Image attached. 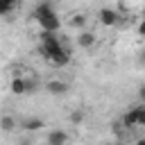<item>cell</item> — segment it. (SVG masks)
Returning <instances> with one entry per match:
<instances>
[{"label": "cell", "mask_w": 145, "mask_h": 145, "mask_svg": "<svg viewBox=\"0 0 145 145\" xmlns=\"http://www.w3.org/2000/svg\"><path fill=\"white\" fill-rule=\"evenodd\" d=\"M41 54L54 68H63L70 63V52L63 48V43L52 32H41Z\"/></svg>", "instance_id": "1"}, {"label": "cell", "mask_w": 145, "mask_h": 145, "mask_svg": "<svg viewBox=\"0 0 145 145\" xmlns=\"http://www.w3.org/2000/svg\"><path fill=\"white\" fill-rule=\"evenodd\" d=\"M34 18H36V23L41 25V32H52V34H57L59 27H61L59 14L54 11V7H52L50 2H41V5L34 9Z\"/></svg>", "instance_id": "2"}, {"label": "cell", "mask_w": 145, "mask_h": 145, "mask_svg": "<svg viewBox=\"0 0 145 145\" xmlns=\"http://www.w3.org/2000/svg\"><path fill=\"white\" fill-rule=\"evenodd\" d=\"M122 125H125L127 129H131V127H143V125H145V104H138V106L129 109V111L122 116Z\"/></svg>", "instance_id": "3"}, {"label": "cell", "mask_w": 145, "mask_h": 145, "mask_svg": "<svg viewBox=\"0 0 145 145\" xmlns=\"http://www.w3.org/2000/svg\"><path fill=\"white\" fill-rule=\"evenodd\" d=\"M97 20H100V25H104V27H116V25L120 23V14H118L116 9L102 7V9L97 11Z\"/></svg>", "instance_id": "4"}, {"label": "cell", "mask_w": 145, "mask_h": 145, "mask_svg": "<svg viewBox=\"0 0 145 145\" xmlns=\"http://www.w3.org/2000/svg\"><path fill=\"white\" fill-rule=\"evenodd\" d=\"M18 127H20L23 131H29V134H34V131H39V129H43V127H45V122H43V118H36V116H29V118H25V120H20V122H18Z\"/></svg>", "instance_id": "5"}, {"label": "cell", "mask_w": 145, "mask_h": 145, "mask_svg": "<svg viewBox=\"0 0 145 145\" xmlns=\"http://www.w3.org/2000/svg\"><path fill=\"white\" fill-rule=\"evenodd\" d=\"M68 131H63V129H52L50 134H48V138H45V145H66L68 143Z\"/></svg>", "instance_id": "6"}, {"label": "cell", "mask_w": 145, "mask_h": 145, "mask_svg": "<svg viewBox=\"0 0 145 145\" xmlns=\"http://www.w3.org/2000/svg\"><path fill=\"white\" fill-rule=\"evenodd\" d=\"M0 129H2L5 134L16 131V129H18V120H16V116H14V113H2V116H0Z\"/></svg>", "instance_id": "7"}, {"label": "cell", "mask_w": 145, "mask_h": 145, "mask_svg": "<svg viewBox=\"0 0 145 145\" xmlns=\"http://www.w3.org/2000/svg\"><path fill=\"white\" fill-rule=\"evenodd\" d=\"M77 45L84 48V50H91V48L95 45V34L88 32V29H82V32L77 34Z\"/></svg>", "instance_id": "8"}, {"label": "cell", "mask_w": 145, "mask_h": 145, "mask_svg": "<svg viewBox=\"0 0 145 145\" xmlns=\"http://www.w3.org/2000/svg\"><path fill=\"white\" fill-rule=\"evenodd\" d=\"M45 91L52 93V95H63L68 91V82H63V79H50L45 84Z\"/></svg>", "instance_id": "9"}, {"label": "cell", "mask_w": 145, "mask_h": 145, "mask_svg": "<svg viewBox=\"0 0 145 145\" xmlns=\"http://www.w3.org/2000/svg\"><path fill=\"white\" fill-rule=\"evenodd\" d=\"M86 23H88V16H86L84 11H72V14H70V18H68V25H70V27H75V29H84V27H86Z\"/></svg>", "instance_id": "10"}, {"label": "cell", "mask_w": 145, "mask_h": 145, "mask_svg": "<svg viewBox=\"0 0 145 145\" xmlns=\"http://www.w3.org/2000/svg\"><path fill=\"white\" fill-rule=\"evenodd\" d=\"M9 91H11L14 95H25V79H23V77H14V79L9 82Z\"/></svg>", "instance_id": "11"}, {"label": "cell", "mask_w": 145, "mask_h": 145, "mask_svg": "<svg viewBox=\"0 0 145 145\" xmlns=\"http://www.w3.org/2000/svg\"><path fill=\"white\" fill-rule=\"evenodd\" d=\"M25 79V93H34L39 88V79L36 77H23Z\"/></svg>", "instance_id": "12"}, {"label": "cell", "mask_w": 145, "mask_h": 145, "mask_svg": "<svg viewBox=\"0 0 145 145\" xmlns=\"http://www.w3.org/2000/svg\"><path fill=\"white\" fill-rule=\"evenodd\" d=\"M68 118H70V122H72V125H82V122H84V111H82V109H75Z\"/></svg>", "instance_id": "13"}, {"label": "cell", "mask_w": 145, "mask_h": 145, "mask_svg": "<svg viewBox=\"0 0 145 145\" xmlns=\"http://www.w3.org/2000/svg\"><path fill=\"white\" fill-rule=\"evenodd\" d=\"M7 14H11V9H9V5L5 0H0V16H7Z\"/></svg>", "instance_id": "14"}, {"label": "cell", "mask_w": 145, "mask_h": 145, "mask_svg": "<svg viewBox=\"0 0 145 145\" xmlns=\"http://www.w3.org/2000/svg\"><path fill=\"white\" fill-rule=\"evenodd\" d=\"M5 2H7V5H9V9H11V11H14V9H16V7H18V0H5Z\"/></svg>", "instance_id": "15"}, {"label": "cell", "mask_w": 145, "mask_h": 145, "mask_svg": "<svg viewBox=\"0 0 145 145\" xmlns=\"http://www.w3.org/2000/svg\"><path fill=\"white\" fill-rule=\"evenodd\" d=\"M136 145H145V138H138V140H136Z\"/></svg>", "instance_id": "16"}, {"label": "cell", "mask_w": 145, "mask_h": 145, "mask_svg": "<svg viewBox=\"0 0 145 145\" xmlns=\"http://www.w3.org/2000/svg\"><path fill=\"white\" fill-rule=\"evenodd\" d=\"M106 145H120V143H106Z\"/></svg>", "instance_id": "17"}]
</instances>
